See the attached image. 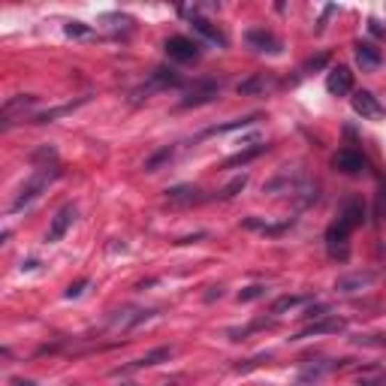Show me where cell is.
<instances>
[{
    "label": "cell",
    "mask_w": 386,
    "mask_h": 386,
    "mask_svg": "<svg viewBox=\"0 0 386 386\" xmlns=\"http://www.w3.org/2000/svg\"><path fill=\"white\" fill-rule=\"evenodd\" d=\"M167 199L172 202V206H193V202H202V193L193 185H178V187L167 190Z\"/></svg>",
    "instance_id": "obj_13"
},
{
    "label": "cell",
    "mask_w": 386,
    "mask_h": 386,
    "mask_svg": "<svg viewBox=\"0 0 386 386\" xmlns=\"http://www.w3.org/2000/svg\"><path fill=\"white\" fill-rule=\"evenodd\" d=\"M353 109H356V115L369 118V121H380L383 112H386L383 103L371 94V91H356V94H353Z\"/></svg>",
    "instance_id": "obj_5"
},
{
    "label": "cell",
    "mask_w": 386,
    "mask_h": 386,
    "mask_svg": "<svg viewBox=\"0 0 386 386\" xmlns=\"http://www.w3.org/2000/svg\"><path fill=\"white\" fill-rule=\"evenodd\" d=\"M320 67H326V54H317V58H311L305 63V70H320Z\"/></svg>",
    "instance_id": "obj_30"
},
{
    "label": "cell",
    "mask_w": 386,
    "mask_h": 386,
    "mask_svg": "<svg viewBox=\"0 0 386 386\" xmlns=\"http://www.w3.org/2000/svg\"><path fill=\"white\" fill-rule=\"evenodd\" d=\"M72 224H76V206H72V202H67V206H61L58 211H54L52 226H49V242H61Z\"/></svg>",
    "instance_id": "obj_6"
},
{
    "label": "cell",
    "mask_w": 386,
    "mask_h": 386,
    "mask_svg": "<svg viewBox=\"0 0 386 386\" xmlns=\"http://www.w3.org/2000/svg\"><path fill=\"white\" fill-rule=\"evenodd\" d=\"M344 320L341 317H326L320 323H311L308 329H302L299 338H314V335H332V332H344Z\"/></svg>",
    "instance_id": "obj_11"
},
{
    "label": "cell",
    "mask_w": 386,
    "mask_h": 386,
    "mask_svg": "<svg viewBox=\"0 0 386 386\" xmlns=\"http://www.w3.org/2000/svg\"><path fill=\"white\" fill-rule=\"evenodd\" d=\"M386 215V185H380V193H378V217Z\"/></svg>",
    "instance_id": "obj_29"
},
{
    "label": "cell",
    "mask_w": 386,
    "mask_h": 386,
    "mask_svg": "<svg viewBox=\"0 0 386 386\" xmlns=\"http://www.w3.org/2000/svg\"><path fill=\"white\" fill-rule=\"evenodd\" d=\"M85 100H88V97L76 100V103H67V106H58V109H49V112H43V115H33L31 121H33V124H49V121H54V118H61V115H70L72 109H76V106H82V103H85Z\"/></svg>",
    "instance_id": "obj_17"
},
{
    "label": "cell",
    "mask_w": 386,
    "mask_h": 386,
    "mask_svg": "<svg viewBox=\"0 0 386 386\" xmlns=\"http://www.w3.org/2000/svg\"><path fill=\"white\" fill-rule=\"evenodd\" d=\"M269 88V79H265V72H256L254 79H247L238 85V94H260V91Z\"/></svg>",
    "instance_id": "obj_20"
},
{
    "label": "cell",
    "mask_w": 386,
    "mask_h": 386,
    "mask_svg": "<svg viewBox=\"0 0 386 386\" xmlns=\"http://www.w3.org/2000/svg\"><path fill=\"white\" fill-rule=\"evenodd\" d=\"M220 94V85L217 82H199V85H193L190 91H187V97L181 100V106H202V103H211Z\"/></svg>",
    "instance_id": "obj_9"
},
{
    "label": "cell",
    "mask_w": 386,
    "mask_h": 386,
    "mask_svg": "<svg viewBox=\"0 0 386 386\" xmlns=\"http://www.w3.org/2000/svg\"><path fill=\"white\" fill-rule=\"evenodd\" d=\"M63 31H67V36H91V33H94L88 24H82V22H70Z\"/></svg>",
    "instance_id": "obj_27"
},
{
    "label": "cell",
    "mask_w": 386,
    "mask_h": 386,
    "mask_svg": "<svg viewBox=\"0 0 386 386\" xmlns=\"http://www.w3.org/2000/svg\"><path fill=\"white\" fill-rule=\"evenodd\" d=\"M58 176H61V167H58V163H52V167L45 163V167H40V172H36V176H33L31 181H27V185H24L22 190H18V196L13 199L9 211H22V208H27V206H31V202H33L36 196H40V193H43L45 187H49V181H54Z\"/></svg>",
    "instance_id": "obj_2"
},
{
    "label": "cell",
    "mask_w": 386,
    "mask_h": 386,
    "mask_svg": "<svg viewBox=\"0 0 386 386\" xmlns=\"http://www.w3.org/2000/svg\"><path fill=\"white\" fill-rule=\"evenodd\" d=\"M371 281H374V272H356V275H347V278H338L335 290L338 293H356V290L369 287Z\"/></svg>",
    "instance_id": "obj_14"
},
{
    "label": "cell",
    "mask_w": 386,
    "mask_h": 386,
    "mask_svg": "<svg viewBox=\"0 0 386 386\" xmlns=\"http://www.w3.org/2000/svg\"><path fill=\"white\" fill-rule=\"evenodd\" d=\"M251 121H256V118H238V121H229V124H220V127H211V130H206L202 136H217V133H229V130H238V127H247Z\"/></svg>",
    "instance_id": "obj_23"
},
{
    "label": "cell",
    "mask_w": 386,
    "mask_h": 386,
    "mask_svg": "<svg viewBox=\"0 0 386 386\" xmlns=\"http://www.w3.org/2000/svg\"><path fill=\"white\" fill-rule=\"evenodd\" d=\"M88 284H91L88 278H82V281H76V284H70V287H67V299H79L82 293H85Z\"/></svg>",
    "instance_id": "obj_28"
},
{
    "label": "cell",
    "mask_w": 386,
    "mask_h": 386,
    "mask_svg": "<svg viewBox=\"0 0 386 386\" xmlns=\"http://www.w3.org/2000/svg\"><path fill=\"white\" fill-rule=\"evenodd\" d=\"M360 386H386V371H371V374H362Z\"/></svg>",
    "instance_id": "obj_25"
},
{
    "label": "cell",
    "mask_w": 386,
    "mask_h": 386,
    "mask_svg": "<svg viewBox=\"0 0 386 386\" xmlns=\"http://www.w3.org/2000/svg\"><path fill=\"white\" fill-rule=\"evenodd\" d=\"M167 54L172 61H181V63H190L199 58V45L190 40V36H169L167 40Z\"/></svg>",
    "instance_id": "obj_4"
},
{
    "label": "cell",
    "mask_w": 386,
    "mask_h": 386,
    "mask_svg": "<svg viewBox=\"0 0 386 386\" xmlns=\"http://www.w3.org/2000/svg\"><path fill=\"white\" fill-rule=\"evenodd\" d=\"M323 311H326V305H317V308H308L302 317H308V320H311V317H323Z\"/></svg>",
    "instance_id": "obj_31"
},
{
    "label": "cell",
    "mask_w": 386,
    "mask_h": 386,
    "mask_svg": "<svg viewBox=\"0 0 386 386\" xmlns=\"http://www.w3.org/2000/svg\"><path fill=\"white\" fill-rule=\"evenodd\" d=\"M13 386H40V383H33V380H24V378H18V380H13Z\"/></svg>",
    "instance_id": "obj_32"
},
{
    "label": "cell",
    "mask_w": 386,
    "mask_h": 386,
    "mask_svg": "<svg viewBox=\"0 0 386 386\" xmlns=\"http://www.w3.org/2000/svg\"><path fill=\"white\" fill-rule=\"evenodd\" d=\"M365 220V211H362V202L356 199H347L341 211H338V217L329 224L326 229V245H329V254L332 256H347V238L356 226H362Z\"/></svg>",
    "instance_id": "obj_1"
},
{
    "label": "cell",
    "mask_w": 386,
    "mask_h": 386,
    "mask_svg": "<svg viewBox=\"0 0 386 386\" xmlns=\"http://www.w3.org/2000/svg\"><path fill=\"white\" fill-rule=\"evenodd\" d=\"M242 226L260 229V233H269V236H278V233H284V229H287V224H265V220H256V217H247Z\"/></svg>",
    "instance_id": "obj_22"
},
{
    "label": "cell",
    "mask_w": 386,
    "mask_h": 386,
    "mask_svg": "<svg viewBox=\"0 0 386 386\" xmlns=\"http://www.w3.org/2000/svg\"><path fill=\"white\" fill-rule=\"evenodd\" d=\"M263 293H265L263 284H254V287H247V290L238 293V302H254V299H260Z\"/></svg>",
    "instance_id": "obj_26"
},
{
    "label": "cell",
    "mask_w": 386,
    "mask_h": 386,
    "mask_svg": "<svg viewBox=\"0 0 386 386\" xmlns=\"http://www.w3.org/2000/svg\"><path fill=\"white\" fill-rule=\"evenodd\" d=\"M190 24H193V31H196V33H202V36H206V40H208V43L226 45V36H224V33H220V31H217V27H215V24H211V22H208V18H202V15H193V18H190Z\"/></svg>",
    "instance_id": "obj_15"
},
{
    "label": "cell",
    "mask_w": 386,
    "mask_h": 386,
    "mask_svg": "<svg viewBox=\"0 0 386 386\" xmlns=\"http://www.w3.org/2000/svg\"><path fill=\"white\" fill-rule=\"evenodd\" d=\"M247 43H251L256 52L281 54V40L275 33H269V31H251V33H247Z\"/></svg>",
    "instance_id": "obj_12"
},
{
    "label": "cell",
    "mask_w": 386,
    "mask_h": 386,
    "mask_svg": "<svg viewBox=\"0 0 386 386\" xmlns=\"http://www.w3.org/2000/svg\"><path fill=\"white\" fill-rule=\"evenodd\" d=\"M169 347H157V350H151V353H145L142 356V360H136L133 365H130V369H148V365H157L160 360H169Z\"/></svg>",
    "instance_id": "obj_19"
},
{
    "label": "cell",
    "mask_w": 386,
    "mask_h": 386,
    "mask_svg": "<svg viewBox=\"0 0 386 386\" xmlns=\"http://www.w3.org/2000/svg\"><path fill=\"white\" fill-rule=\"evenodd\" d=\"M172 157H176V148H172V145H167V148L154 151L151 157H145L142 169H145V172H157V169H163V167H167V163H169Z\"/></svg>",
    "instance_id": "obj_16"
},
{
    "label": "cell",
    "mask_w": 386,
    "mask_h": 386,
    "mask_svg": "<svg viewBox=\"0 0 386 386\" xmlns=\"http://www.w3.org/2000/svg\"><path fill=\"white\" fill-rule=\"evenodd\" d=\"M305 302H308V296H281V299H275L272 314H284V311L299 308V305H305Z\"/></svg>",
    "instance_id": "obj_21"
},
{
    "label": "cell",
    "mask_w": 386,
    "mask_h": 386,
    "mask_svg": "<svg viewBox=\"0 0 386 386\" xmlns=\"http://www.w3.org/2000/svg\"><path fill=\"white\" fill-rule=\"evenodd\" d=\"M326 91L332 97H344V94H350L353 91V72L347 70V67H335V70H329V76H326Z\"/></svg>",
    "instance_id": "obj_7"
},
{
    "label": "cell",
    "mask_w": 386,
    "mask_h": 386,
    "mask_svg": "<svg viewBox=\"0 0 386 386\" xmlns=\"http://www.w3.org/2000/svg\"><path fill=\"white\" fill-rule=\"evenodd\" d=\"M36 109V97L31 94H18V97H9L3 103V112H0V130H9L13 124H18V118L24 121L27 112Z\"/></svg>",
    "instance_id": "obj_3"
},
{
    "label": "cell",
    "mask_w": 386,
    "mask_h": 386,
    "mask_svg": "<svg viewBox=\"0 0 386 386\" xmlns=\"http://www.w3.org/2000/svg\"><path fill=\"white\" fill-rule=\"evenodd\" d=\"M265 151V145H254V148H247V151H238L233 154L226 163H224V169H233V167H245V163H251L254 157H260V154Z\"/></svg>",
    "instance_id": "obj_18"
},
{
    "label": "cell",
    "mask_w": 386,
    "mask_h": 386,
    "mask_svg": "<svg viewBox=\"0 0 386 386\" xmlns=\"http://www.w3.org/2000/svg\"><path fill=\"white\" fill-rule=\"evenodd\" d=\"M353 54H356V63H360L362 70H378L380 67V49L371 43H356L353 45Z\"/></svg>",
    "instance_id": "obj_10"
},
{
    "label": "cell",
    "mask_w": 386,
    "mask_h": 386,
    "mask_svg": "<svg viewBox=\"0 0 386 386\" xmlns=\"http://www.w3.org/2000/svg\"><path fill=\"white\" fill-rule=\"evenodd\" d=\"M332 167L338 169V172H344V176H360V172H365V167H369V163H365V157L360 151H338L335 154V160H332Z\"/></svg>",
    "instance_id": "obj_8"
},
{
    "label": "cell",
    "mask_w": 386,
    "mask_h": 386,
    "mask_svg": "<svg viewBox=\"0 0 386 386\" xmlns=\"http://www.w3.org/2000/svg\"><path fill=\"white\" fill-rule=\"evenodd\" d=\"M245 185H247V176H238V178H233V181H229V185L224 187V193H220V196H224V199L236 196L238 190H245Z\"/></svg>",
    "instance_id": "obj_24"
}]
</instances>
